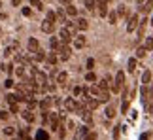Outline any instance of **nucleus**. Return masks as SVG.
Masks as SVG:
<instances>
[{
  "label": "nucleus",
  "instance_id": "49",
  "mask_svg": "<svg viewBox=\"0 0 153 140\" xmlns=\"http://www.w3.org/2000/svg\"><path fill=\"white\" fill-rule=\"evenodd\" d=\"M142 97H148V87H142Z\"/></svg>",
  "mask_w": 153,
  "mask_h": 140
},
{
  "label": "nucleus",
  "instance_id": "17",
  "mask_svg": "<svg viewBox=\"0 0 153 140\" xmlns=\"http://www.w3.org/2000/svg\"><path fill=\"white\" fill-rule=\"evenodd\" d=\"M140 10H142L144 13H149V11L153 10V0H146V2L140 6Z\"/></svg>",
  "mask_w": 153,
  "mask_h": 140
},
{
  "label": "nucleus",
  "instance_id": "12",
  "mask_svg": "<svg viewBox=\"0 0 153 140\" xmlns=\"http://www.w3.org/2000/svg\"><path fill=\"white\" fill-rule=\"evenodd\" d=\"M49 123H51V131H57L59 129V115L53 112L51 114V118H49Z\"/></svg>",
  "mask_w": 153,
  "mask_h": 140
},
{
  "label": "nucleus",
  "instance_id": "45",
  "mask_svg": "<svg viewBox=\"0 0 153 140\" xmlns=\"http://www.w3.org/2000/svg\"><path fill=\"white\" fill-rule=\"evenodd\" d=\"M15 72H17V74H19V76H23V74H25V68H23V66H19V68H17V70H15Z\"/></svg>",
  "mask_w": 153,
  "mask_h": 140
},
{
  "label": "nucleus",
  "instance_id": "16",
  "mask_svg": "<svg viewBox=\"0 0 153 140\" xmlns=\"http://www.w3.org/2000/svg\"><path fill=\"white\" fill-rule=\"evenodd\" d=\"M45 61H48V65L49 66H53V65H57V61H59V57H57V53L55 51H51V53L45 57Z\"/></svg>",
  "mask_w": 153,
  "mask_h": 140
},
{
  "label": "nucleus",
  "instance_id": "20",
  "mask_svg": "<svg viewBox=\"0 0 153 140\" xmlns=\"http://www.w3.org/2000/svg\"><path fill=\"white\" fill-rule=\"evenodd\" d=\"M87 133H89V129H87V127H79V131H78V135L74 136V140H83Z\"/></svg>",
  "mask_w": 153,
  "mask_h": 140
},
{
  "label": "nucleus",
  "instance_id": "37",
  "mask_svg": "<svg viewBox=\"0 0 153 140\" xmlns=\"http://www.w3.org/2000/svg\"><path fill=\"white\" fill-rule=\"evenodd\" d=\"M85 81H97V76L93 74V72H87L85 74Z\"/></svg>",
  "mask_w": 153,
  "mask_h": 140
},
{
  "label": "nucleus",
  "instance_id": "36",
  "mask_svg": "<svg viewBox=\"0 0 153 140\" xmlns=\"http://www.w3.org/2000/svg\"><path fill=\"white\" fill-rule=\"evenodd\" d=\"M117 15H119V17H127V8H125V6H119V8H117Z\"/></svg>",
  "mask_w": 153,
  "mask_h": 140
},
{
  "label": "nucleus",
  "instance_id": "9",
  "mask_svg": "<svg viewBox=\"0 0 153 140\" xmlns=\"http://www.w3.org/2000/svg\"><path fill=\"white\" fill-rule=\"evenodd\" d=\"M53 28H55V23H53V21H49V19L42 21V31H44L45 34H51V32H53Z\"/></svg>",
  "mask_w": 153,
  "mask_h": 140
},
{
  "label": "nucleus",
  "instance_id": "11",
  "mask_svg": "<svg viewBox=\"0 0 153 140\" xmlns=\"http://www.w3.org/2000/svg\"><path fill=\"white\" fill-rule=\"evenodd\" d=\"M49 48H51L53 51H59V49H61V42H59L57 36H51V38H49Z\"/></svg>",
  "mask_w": 153,
  "mask_h": 140
},
{
  "label": "nucleus",
  "instance_id": "41",
  "mask_svg": "<svg viewBox=\"0 0 153 140\" xmlns=\"http://www.w3.org/2000/svg\"><path fill=\"white\" fill-rule=\"evenodd\" d=\"M4 133H6V136H11V135H13V129H11V127H6Z\"/></svg>",
  "mask_w": 153,
  "mask_h": 140
},
{
  "label": "nucleus",
  "instance_id": "10",
  "mask_svg": "<svg viewBox=\"0 0 153 140\" xmlns=\"http://www.w3.org/2000/svg\"><path fill=\"white\" fill-rule=\"evenodd\" d=\"M85 42H87V40H85L83 34H81V36H74V48L76 49H81L85 45Z\"/></svg>",
  "mask_w": 153,
  "mask_h": 140
},
{
  "label": "nucleus",
  "instance_id": "24",
  "mask_svg": "<svg viewBox=\"0 0 153 140\" xmlns=\"http://www.w3.org/2000/svg\"><path fill=\"white\" fill-rule=\"evenodd\" d=\"M6 101H8V104L11 106V104H17L19 101H17V95H13V93H10V95H6Z\"/></svg>",
  "mask_w": 153,
  "mask_h": 140
},
{
  "label": "nucleus",
  "instance_id": "48",
  "mask_svg": "<svg viewBox=\"0 0 153 140\" xmlns=\"http://www.w3.org/2000/svg\"><path fill=\"white\" fill-rule=\"evenodd\" d=\"M10 108H11V112H17V110H19V106H17V104H11Z\"/></svg>",
  "mask_w": 153,
  "mask_h": 140
},
{
  "label": "nucleus",
  "instance_id": "55",
  "mask_svg": "<svg viewBox=\"0 0 153 140\" xmlns=\"http://www.w3.org/2000/svg\"><path fill=\"white\" fill-rule=\"evenodd\" d=\"M108 2H111V0H108Z\"/></svg>",
  "mask_w": 153,
  "mask_h": 140
},
{
  "label": "nucleus",
  "instance_id": "30",
  "mask_svg": "<svg viewBox=\"0 0 153 140\" xmlns=\"http://www.w3.org/2000/svg\"><path fill=\"white\" fill-rule=\"evenodd\" d=\"M95 6H97V0H85V8L89 11H95Z\"/></svg>",
  "mask_w": 153,
  "mask_h": 140
},
{
  "label": "nucleus",
  "instance_id": "3",
  "mask_svg": "<svg viewBox=\"0 0 153 140\" xmlns=\"http://www.w3.org/2000/svg\"><path fill=\"white\" fill-rule=\"evenodd\" d=\"M72 38H74V34L70 32L66 27H62L61 31H59V40H61L62 44H70V42H72Z\"/></svg>",
  "mask_w": 153,
  "mask_h": 140
},
{
  "label": "nucleus",
  "instance_id": "23",
  "mask_svg": "<svg viewBox=\"0 0 153 140\" xmlns=\"http://www.w3.org/2000/svg\"><path fill=\"white\" fill-rule=\"evenodd\" d=\"M117 17H119V15H117V11H108V21L111 23V25H115V23H117Z\"/></svg>",
  "mask_w": 153,
  "mask_h": 140
},
{
  "label": "nucleus",
  "instance_id": "47",
  "mask_svg": "<svg viewBox=\"0 0 153 140\" xmlns=\"http://www.w3.org/2000/svg\"><path fill=\"white\" fill-rule=\"evenodd\" d=\"M11 51H13V49H11V48H6V51H4V55H6V57H8V55H11Z\"/></svg>",
  "mask_w": 153,
  "mask_h": 140
},
{
  "label": "nucleus",
  "instance_id": "6",
  "mask_svg": "<svg viewBox=\"0 0 153 140\" xmlns=\"http://www.w3.org/2000/svg\"><path fill=\"white\" fill-rule=\"evenodd\" d=\"M97 8H98V13L106 17L108 15V0H97Z\"/></svg>",
  "mask_w": 153,
  "mask_h": 140
},
{
  "label": "nucleus",
  "instance_id": "29",
  "mask_svg": "<svg viewBox=\"0 0 153 140\" xmlns=\"http://www.w3.org/2000/svg\"><path fill=\"white\" fill-rule=\"evenodd\" d=\"M106 118H110V119H111V118H115V108L111 106V104H110L108 108H106Z\"/></svg>",
  "mask_w": 153,
  "mask_h": 140
},
{
  "label": "nucleus",
  "instance_id": "54",
  "mask_svg": "<svg viewBox=\"0 0 153 140\" xmlns=\"http://www.w3.org/2000/svg\"><path fill=\"white\" fill-rule=\"evenodd\" d=\"M149 23H151V25H153V15H151V21H149Z\"/></svg>",
  "mask_w": 153,
  "mask_h": 140
},
{
  "label": "nucleus",
  "instance_id": "25",
  "mask_svg": "<svg viewBox=\"0 0 153 140\" xmlns=\"http://www.w3.org/2000/svg\"><path fill=\"white\" fill-rule=\"evenodd\" d=\"M98 87H100L102 91H108V87H110V78H104V80H100V83H98Z\"/></svg>",
  "mask_w": 153,
  "mask_h": 140
},
{
  "label": "nucleus",
  "instance_id": "51",
  "mask_svg": "<svg viewBox=\"0 0 153 140\" xmlns=\"http://www.w3.org/2000/svg\"><path fill=\"white\" fill-rule=\"evenodd\" d=\"M59 2H61L62 6H68V4H70V0H59Z\"/></svg>",
  "mask_w": 153,
  "mask_h": 140
},
{
  "label": "nucleus",
  "instance_id": "40",
  "mask_svg": "<svg viewBox=\"0 0 153 140\" xmlns=\"http://www.w3.org/2000/svg\"><path fill=\"white\" fill-rule=\"evenodd\" d=\"M87 68H89V70L95 68V59H89V61H87Z\"/></svg>",
  "mask_w": 153,
  "mask_h": 140
},
{
  "label": "nucleus",
  "instance_id": "22",
  "mask_svg": "<svg viewBox=\"0 0 153 140\" xmlns=\"http://www.w3.org/2000/svg\"><path fill=\"white\" fill-rule=\"evenodd\" d=\"M64 10H66V13H68V15H72V17H76V15H78V10H76V8H74L72 4L64 6Z\"/></svg>",
  "mask_w": 153,
  "mask_h": 140
},
{
  "label": "nucleus",
  "instance_id": "42",
  "mask_svg": "<svg viewBox=\"0 0 153 140\" xmlns=\"http://www.w3.org/2000/svg\"><path fill=\"white\" fill-rule=\"evenodd\" d=\"M81 95V87H74V97H79Z\"/></svg>",
  "mask_w": 153,
  "mask_h": 140
},
{
  "label": "nucleus",
  "instance_id": "28",
  "mask_svg": "<svg viewBox=\"0 0 153 140\" xmlns=\"http://www.w3.org/2000/svg\"><path fill=\"white\" fill-rule=\"evenodd\" d=\"M55 13H57V19L59 21H64V23H66V11H64V10H57Z\"/></svg>",
  "mask_w": 153,
  "mask_h": 140
},
{
  "label": "nucleus",
  "instance_id": "35",
  "mask_svg": "<svg viewBox=\"0 0 153 140\" xmlns=\"http://www.w3.org/2000/svg\"><path fill=\"white\" fill-rule=\"evenodd\" d=\"M97 138H98V136H97V133H95V131H89V133L85 135L83 140H97Z\"/></svg>",
  "mask_w": 153,
  "mask_h": 140
},
{
  "label": "nucleus",
  "instance_id": "19",
  "mask_svg": "<svg viewBox=\"0 0 153 140\" xmlns=\"http://www.w3.org/2000/svg\"><path fill=\"white\" fill-rule=\"evenodd\" d=\"M98 104H100V101H98V98H89L85 106L89 108V110H97V108H98Z\"/></svg>",
  "mask_w": 153,
  "mask_h": 140
},
{
  "label": "nucleus",
  "instance_id": "33",
  "mask_svg": "<svg viewBox=\"0 0 153 140\" xmlns=\"http://www.w3.org/2000/svg\"><path fill=\"white\" fill-rule=\"evenodd\" d=\"M144 48H146V49H153V38H151V36H149V38H146Z\"/></svg>",
  "mask_w": 153,
  "mask_h": 140
},
{
  "label": "nucleus",
  "instance_id": "4",
  "mask_svg": "<svg viewBox=\"0 0 153 140\" xmlns=\"http://www.w3.org/2000/svg\"><path fill=\"white\" fill-rule=\"evenodd\" d=\"M32 81H36V83L40 85V83H45V81H48V78H45V74L42 72V70H38V68H34L32 70Z\"/></svg>",
  "mask_w": 153,
  "mask_h": 140
},
{
  "label": "nucleus",
  "instance_id": "31",
  "mask_svg": "<svg viewBox=\"0 0 153 140\" xmlns=\"http://www.w3.org/2000/svg\"><path fill=\"white\" fill-rule=\"evenodd\" d=\"M127 70H128L131 74L136 70V59H128V66H127Z\"/></svg>",
  "mask_w": 153,
  "mask_h": 140
},
{
  "label": "nucleus",
  "instance_id": "1",
  "mask_svg": "<svg viewBox=\"0 0 153 140\" xmlns=\"http://www.w3.org/2000/svg\"><path fill=\"white\" fill-rule=\"evenodd\" d=\"M123 83H125V72L119 70V72L115 74V80H114V85H111V91L114 93H119L123 89Z\"/></svg>",
  "mask_w": 153,
  "mask_h": 140
},
{
  "label": "nucleus",
  "instance_id": "14",
  "mask_svg": "<svg viewBox=\"0 0 153 140\" xmlns=\"http://www.w3.org/2000/svg\"><path fill=\"white\" fill-rule=\"evenodd\" d=\"M76 27H78V31H87V28H89V23H87V19L81 17V19L76 21Z\"/></svg>",
  "mask_w": 153,
  "mask_h": 140
},
{
  "label": "nucleus",
  "instance_id": "52",
  "mask_svg": "<svg viewBox=\"0 0 153 140\" xmlns=\"http://www.w3.org/2000/svg\"><path fill=\"white\" fill-rule=\"evenodd\" d=\"M136 2H138V4H140V6H142V4H144V2H146V0H136Z\"/></svg>",
  "mask_w": 153,
  "mask_h": 140
},
{
  "label": "nucleus",
  "instance_id": "43",
  "mask_svg": "<svg viewBox=\"0 0 153 140\" xmlns=\"http://www.w3.org/2000/svg\"><path fill=\"white\" fill-rule=\"evenodd\" d=\"M30 13H32V11H30V8H23V15H27V17H28Z\"/></svg>",
  "mask_w": 153,
  "mask_h": 140
},
{
  "label": "nucleus",
  "instance_id": "32",
  "mask_svg": "<svg viewBox=\"0 0 153 140\" xmlns=\"http://www.w3.org/2000/svg\"><path fill=\"white\" fill-rule=\"evenodd\" d=\"M146 51H148V49H146L144 45H142V48H138L136 49V57H138V59H144V57H146Z\"/></svg>",
  "mask_w": 153,
  "mask_h": 140
},
{
  "label": "nucleus",
  "instance_id": "39",
  "mask_svg": "<svg viewBox=\"0 0 153 140\" xmlns=\"http://www.w3.org/2000/svg\"><path fill=\"white\" fill-rule=\"evenodd\" d=\"M127 110H128V101H123V104H121V112L127 114Z\"/></svg>",
  "mask_w": 153,
  "mask_h": 140
},
{
  "label": "nucleus",
  "instance_id": "50",
  "mask_svg": "<svg viewBox=\"0 0 153 140\" xmlns=\"http://www.w3.org/2000/svg\"><path fill=\"white\" fill-rule=\"evenodd\" d=\"M11 4H13V6H21V0H11Z\"/></svg>",
  "mask_w": 153,
  "mask_h": 140
},
{
  "label": "nucleus",
  "instance_id": "34",
  "mask_svg": "<svg viewBox=\"0 0 153 140\" xmlns=\"http://www.w3.org/2000/svg\"><path fill=\"white\" fill-rule=\"evenodd\" d=\"M30 4H32L36 10H44V4H42V0H30Z\"/></svg>",
  "mask_w": 153,
  "mask_h": 140
},
{
  "label": "nucleus",
  "instance_id": "38",
  "mask_svg": "<svg viewBox=\"0 0 153 140\" xmlns=\"http://www.w3.org/2000/svg\"><path fill=\"white\" fill-rule=\"evenodd\" d=\"M45 19H49V21H53V23H55V19H57V13H55V11H48V17H45Z\"/></svg>",
  "mask_w": 153,
  "mask_h": 140
},
{
  "label": "nucleus",
  "instance_id": "18",
  "mask_svg": "<svg viewBox=\"0 0 153 140\" xmlns=\"http://www.w3.org/2000/svg\"><path fill=\"white\" fill-rule=\"evenodd\" d=\"M66 81H68V74H66V72H59V74H57V83H59V85H64Z\"/></svg>",
  "mask_w": 153,
  "mask_h": 140
},
{
  "label": "nucleus",
  "instance_id": "44",
  "mask_svg": "<svg viewBox=\"0 0 153 140\" xmlns=\"http://www.w3.org/2000/svg\"><path fill=\"white\" fill-rule=\"evenodd\" d=\"M4 85H6V87H13V80H6Z\"/></svg>",
  "mask_w": 153,
  "mask_h": 140
},
{
  "label": "nucleus",
  "instance_id": "15",
  "mask_svg": "<svg viewBox=\"0 0 153 140\" xmlns=\"http://www.w3.org/2000/svg\"><path fill=\"white\" fill-rule=\"evenodd\" d=\"M38 48H40V44H38L36 38H30V40H28V51H30V53L38 51Z\"/></svg>",
  "mask_w": 153,
  "mask_h": 140
},
{
  "label": "nucleus",
  "instance_id": "27",
  "mask_svg": "<svg viewBox=\"0 0 153 140\" xmlns=\"http://www.w3.org/2000/svg\"><path fill=\"white\" fill-rule=\"evenodd\" d=\"M149 80H151V72H149V70H146V72L142 74V83H144V85H148V83H149Z\"/></svg>",
  "mask_w": 153,
  "mask_h": 140
},
{
  "label": "nucleus",
  "instance_id": "46",
  "mask_svg": "<svg viewBox=\"0 0 153 140\" xmlns=\"http://www.w3.org/2000/svg\"><path fill=\"white\" fill-rule=\"evenodd\" d=\"M0 118L6 119V118H8V112H6V110H2V112H0Z\"/></svg>",
  "mask_w": 153,
  "mask_h": 140
},
{
  "label": "nucleus",
  "instance_id": "13",
  "mask_svg": "<svg viewBox=\"0 0 153 140\" xmlns=\"http://www.w3.org/2000/svg\"><path fill=\"white\" fill-rule=\"evenodd\" d=\"M51 104H53V98H51V97H45L44 101L40 102V108H42L44 112H45V110H49V108H51Z\"/></svg>",
  "mask_w": 153,
  "mask_h": 140
},
{
  "label": "nucleus",
  "instance_id": "26",
  "mask_svg": "<svg viewBox=\"0 0 153 140\" xmlns=\"http://www.w3.org/2000/svg\"><path fill=\"white\" fill-rule=\"evenodd\" d=\"M98 101H100V102H108V101H110V93H108V91H100Z\"/></svg>",
  "mask_w": 153,
  "mask_h": 140
},
{
  "label": "nucleus",
  "instance_id": "2",
  "mask_svg": "<svg viewBox=\"0 0 153 140\" xmlns=\"http://www.w3.org/2000/svg\"><path fill=\"white\" fill-rule=\"evenodd\" d=\"M138 25H140V17H138V13H132L127 23V32H134L138 28Z\"/></svg>",
  "mask_w": 153,
  "mask_h": 140
},
{
  "label": "nucleus",
  "instance_id": "8",
  "mask_svg": "<svg viewBox=\"0 0 153 140\" xmlns=\"http://www.w3.org/2000/svg\"><path fill=\"white\" fill-rule=\"evenodd\" d=\"M64 108H66V112H76V110H78V102H76L74 98H66V101H64Z\"/></svg>",
  "mask_w": 153,
  "mask_h": 140
},
{
  "label": "nucleus",
  "instance_id": "21",
  "mask_svg": "<svg viewBox=\"0 0 153 140\" xmlns=\"http://www.w3.org/2000/svg\"><path fill=\"white\" fill-rule=\"evenodd\" d=\"M36 140H49V135L44 129H40V131H36Z\"/></svg>",
  "mask_w": 153,
  "mask_h": 140
},
{
  "label": "nucleus",
  "instance_id": "53",
  "mask_svg": "<svg viewBox=\"0 0 153 140\" xmlns=\"http://www.w3.org/2000/svg\"><path fill=\"white\" fill-rule=\"evenodd\" d=\"M140 140H148V135H144V136H142V138H140Z\"/></svg>",
  "mask_w": 153,
  "mask_h": 140
},
{
  "label": "nucleus",
  "instance_id": "7",
  "mask_svg": "<svg viewBox=\"0 0 153 140\" xmlns=\"http://www.w3.org/2000/svg\"><path fill=\"white\" fill-rule=\"evenodd\" d=\"M21 118L25 119L27 123H32V121L36 119V115H34V112H32V110H28V108H27V110H23V112H21Z\"/></svg>",
  "mask_w": 153,
  "mask_h": 140
},
{
  "label": "nucleus",
  "instance_id": "5",
  "mask_svg": "<svg viewBox=\"0 0 153 140\" xmlns=\"http://www.w3.org/2000/svg\"><path fill=\"white\" fill-rule=\"evenodd\" d=\"M70 55H72V49L68 48V44L61 45V49H59V59H61V61H68Z\"/></svg>",
  "mask_w": 153,
  "mask_h": 140
}]
</instances>
